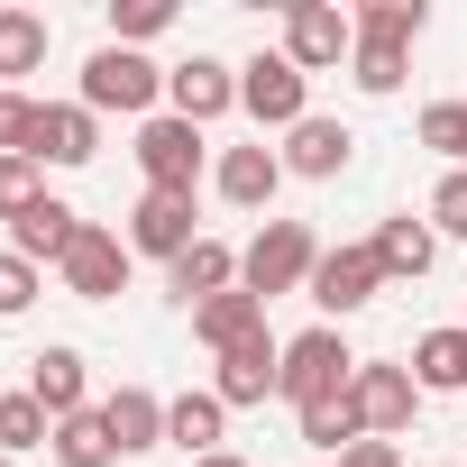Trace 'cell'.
Segmentation results:
<instances>
[{
  "instance_id": "6da1fadb",
  "label": "cell",
  "mask_w": 467,
  "mask_h": 467,
  "mask_svg": "<svg viewBox=\"0 0 467 467\" xmlns=\"http://www.w3.org/2000/svg\"><path fill=\"white\" fill-rule=\"evenodd\" d=\"M74 101H83L92 119H101V110H119V119H156V110H165V65L138 56V47H110V37H101V47L83 56V92H74Z\"/></svg>"
},
{
  "instance_id": "7a4b0ae2",
  "label": "cell",
  "mask_w": 467,
  "mask_h": 467,
  "mask_svg": "<svg viewBox=\"0 0 467 467\" xmlns=\"http://www.w3.org/2000/svg\"><path fill=\"white\" fill-rule=\"evenodd\" d=\"M312 266H321L312 220H266L257 239L239 248V285H248L257 303H275V294H303V285H312Z\"/></svg>"
},
{
  "instance_id": "3957f363",
  "label": "cell",
  "mask_w": 467,
  "mask_h": 467,
  "mask_svg": "<svg viewBox=\"0 0 467 467\" xmlns=\"http://www.w3.org/2000/svg\"><path fill=\"white\" fill-rule=\"evenodd\" d=\"M239 110H248L257 129H275V138H285V129H303V119H312V74H303L285 47H257V56L239 65Z\"/></svg>"
},
{
  "instance_id": "277c9868",
  "label": "cell",
  "mask_w": 467,
  "mask_h": 467,
  "mask_svg": "<svg viewBox=\"0 0 467 467\" xmlns=\"http://www.w3.org/2000/svg\"><path fill=\"white\" fill-rule=\"evenodd\" d=\"M348 376H358V348L330 330V321H312L303 339H285V403L294 412H312V403H330V394H348Z\"/></svg>"
},
{
  "instance_id": "5b68a950",
  "label": "cell",
  "mask_w": 467,
  "mask_h": 467,
  "mask_svg": "<svg viewBox=\"0 0 467 467\" xmlns=\"http://www.w3.org/2000/svg\"><path fill=\"white\" fill-rule=\"evenodd\" d=\"M138 174H147V192H202V165H211V147H202V129L192 119H174V110H156V119H138Z\"/></svg>"
},
{
  "instance_id": "8992f818",
  "label": "cell",
  "mask_w": 467,
  "mask_h": 467,
  "mask_svg": "<svg viewBox=\"0 0 467 467\" xmlns=\"http://www.w3.org/2000/svg\"><path fill=\"white\" fill-rule=\"evenodd\" d=\"M312 303H321V321L339 330V321H358L376 294H385V266H376V248L367 239H348V248H321V266H312V285H303Z\"/></svg>"
},
{
  "instance_id": "52a82bcc",
  "label": "cell",
  "mask_w": 467,
  "mask_h": 467,
  "mask_svg": "<svg viewBox=\"0 0 467 467\" xmlns=\"http://www.w3.org/2000/svg\"><path fill=\"white\" fill-rule=\"evenodd\" d=\"M129 239H119V229H101V220H83V239L65 248V266H56V285L74 294V303H119L129 294Z\"/></svg>"
},
{
  "instance_id": "ba28073f",
  "label": "cell",
  "mask_w": 467,
  "mask_h": 467,
  "mask_svg": "<svg viewBox=\"0 0 467 467\" xmlns=\"http://www.w3.org/2000/svg\"><path fill=\"white\" fill-rule=\"evenodd\" d=\"M285 56L303 74H330L358 56V19L339 10V0H285Z\"/></svg>"
},
{
  "instance_id": "9c48e42d",
  "label": "cell",
  "mask_w": 467,
  "mask_h": 467,
  "mask_svg": "<svg viewBox=\"0 0 467 467\" xmlns=\"http://www.w3.org/2000/svg\"><path fill=\"white\" fill-rule=\"evenodd\" d=\"M165 110L174 119H192V129H211V119H229L239 110V65L229 56H183V65H165Z\"/></svg>"
},
{
  "instance_id": "30bf717a",
  "label": "cell",
  "mask_w": 467,
  "mask_h": 467,
  "mask_svg": "<svg viewBox=\"0 0 467 467\" xmlns=\"http://www.w3.org/2000/svg\"><path fill=\"white\" fill-rule=\"evenodd\" d=\"M348 403H358L367 440H394V431H412V412H421V385H412V367H394V358H358V376H348Z\"/></svg>"
},
{
  "instance_id": "8fae6325",
  "label": "cell",
  "mask_w": 467,
  "mask_h": 467,
  "mask_svg": "<svg viewBox=\"0 0 467 467\" xmlns=\"http://www.w3.org/2000/svg\"><path fill=\"white\" fill-rule=\"evenodd\" d=\"M275 385H285V339H275V330H257V339H239V348H220V367H211V394H220L229 412H257Z\"/></svg>"
},
{
  "instance_id": "7c38bea8",
  "label": "cell",
  "mask_w": 467,
  "mask_h": 467,
  "mask_svg": "<svg viewBox=\"0 0 467 467\" xmlns=\"http://www.w3.org/2000/svg\"><path fill=\"white\" fill-rule=\"evenodd\" d=\"M285 174H303V183H339L348 165H358V129L348 119H330V110H312L303 129H285Z\"/></svg>"
},
{
  "instance_id": "4fadbf2b",
  "label": "cell",
  "mask_w": 467,
  "mask_h": 467,
  "mask_svg": "<svg viewBox=\"0 0 467 467\" xmlns=\"http://www.w3.org/2000/svg\"><path fill=\"white\" fill-rule=\"evenodd\" d=\"M202 211H192V192H138V211H129V229H119V239H129V257H183L192 239H202V229H192Z\"/></svg>"
},
{
  "instance_id": "5bb4252c",
  "label": "cell",
  "mask_w": 467,
  "mask_h": 467,
  "mask_svg": "<svg viewBox=\"0 0 467 467\" xmlns=\"http://www.w3.org/2000/svg\"><path fill=\"white\" fill-rule=\"evenodd\" d=\"M28 156L37 165H92L101 156V119L83 110V101H37V129H28Z\"/></svg>"
},
{
  "instance_id": "9a60e30c",
  "label": "cell",
  "mask_w": 467,
  "mask_h": 467,
  "mask_svg": "<svg viewBox=\"0 0 467 467\" xmlns=\"http://www.w3.org/2000/svg\"><path fill=\"white\" fill-rule=\"evenodd\" d=\"M28 394L56 412V421H74V412H92V358L74 348V339H47L37 358H28Z\"/></svg>"
},
{
  "instance_id": "2e32d148",
  "label": "cell",
  "mask_w": 467,
  "mask_h": 467,
  "mask_svg": "<svg viewBox=\"0 0 467 467\" xmlns=\"http://www.w3.org/2000/svg\"><path fill=\"white\" fill-rule=\"evenodd\" d=\"M211 183H220L229 211H275V192H285V156H275L266 138H257V147H220Z\"/></svg>"
},
{
  "instance_id": "e0dca14e",
  "label": "cell",
  "mask_w": 467,
  "mask_h": 467,
  "mask_svg": "<svg viewBox=\"0 0 467 467\" xmlns=\"http://www.w3.org/2000/svg\"><path fill=\"white\" fill-rule=\"evenodd\" d=\"M229 285H239V248H229V239H192V248L165 266V294H174L183 312H202V303L229 294Z\"/></svg>"
},
{
  "instance_id": "ac0fdd59",
  "label": "cell",
  "mask_w": 467,
  "mask_h": 467,
  "mask_svg": "<svg viewBox=\"0 0 467 467\" xmlns=\"http://www.w3.org/2000/svg\"><path fill=\"white\" fill-rule=\"evenodd\" d=\"M101 421H110L119 458L165 449V394H156V385H110V394H101Z\"/></svg>"
},
{
  "instance_id": "d6986e66",
  "label": "cell",
  "mask_w": 467,
  "mask_h": 467,
  "mask_svg": "<svg viewBox=\"0 0 467 467\" xmlns=\"http://www.w3.org/2000/svg\"><path fill=\"white\" fill-rule=\"evenodd\" d=\"M74 239H83V211H74V202H56V192H47V202H28V211L10 220V248H19L28 266H65V248H74Z\"/></svg>"
},
{
  "instance_id": "ffe728a7",
  "label": "cell",
  "mask_w": 467,
  "mask_h": 467,
  "mask_svg": "<svg viewBox=\"0 0 467 467\" xmlns=\"http://www.w3.org/2000/svg\"><path fill=\"white\" fill-rule=\"evenodd\" d=\"M376 266H385V285H421L431 275V257H440V229L431 220H412V211H394V220H376Z\"/></svg>"
},
{
  "instance_id": "44dd1931",
  "label": "cell",
  "mask_w": 467,
  "mask_h": 467,
  "mask_svg": "<svg viewBox=\"0 0 467 467\" xmlns=\"http://www.w3.org/2000/svg\"><path fill=\"white\" fill-rule=\"evenodd\" d=\"M220 431H229V403L202 385V394H165V449H183V458H211L220 449Z\"/></svg>"
},
{
  "instance_id": "7402d4cb",
  "label": "cell",
  "mask_w": 467,
  "mask_h": 467,
  "mask_svg": "<svg viewBox=\"0 0 467 467\" xmlns=\"http://www.w3.org/2000/svg\"><path fill=\"white\" fill-rule=\"evenodd\" d=\"M257 330H266V303H257L248 285H229V294H211V303L192 312V339H202L211 358H220V348H239V339H257Z\"/></svg>"
},
{
  "instance_id": "603a6c76",
  "label": "cell",
  "mask_w": 467,
  "mask_h": 467,
  "mask_svg": "<svg viewBox=\"0 0 467 467\" xmlns=\"http://www.w3.org/2000/svg\"><path fill=\"white\" fill-rule=\"evenodd\" d=\"M403 367H412L421 394H467V330H421Z\"/></svg>"
},
{
  "instance_id": "cb8c5ba5",
  "label": "cell",
  "mask_w": 467,
  "mask_h": 467,
  "mask_svg": "<svg viewBox=\"0 0 467 467\" xmlns=\"http://www.w3.org/2000/svg\"><path fill=\"white\" fill-rule=\"evenodd\" d=\"M47 458H56V467H119V440H110L101 403H92V412H74V421H56Z\"/></svg>"
},
{
  "instance_id": "d4e9b609",
  "label": "cell",
  "mask_w": 467,
  "mask_h": 467,
  "mask_svg": "<svg viewBox=\"0 0 467 467\" xmlns=\"http://www.w3.org/2000/svg\"><path fill=\"white\" fill-rule=\"evenodd\" d=\"M47 19L37 10H0V92H19V74H37L47 65Z\"/></svg>"
},
{
  "instance_id": "484cf974",
  "label": "cell",
  "mask_w": 467,
  "mask_h": 467,
  "mask_svg": "<svg viewBox=\"0 0 467 467\" xmlns=\"http://www.w3.org/2000/svg\"><path fill=\"white\" fill-rule=\"evenodd\" d=\"M294 431H303V449H330V458H348V449L367 440V421H358V403H348V394H330V403L294 412Z\"/></svg>"
},
{
  "instance_id": "4316f807",
  "label": "cell",
  "mask_w": 467,
  "mask_h": 467,
  "mask_svg": "<svg viewBox=\"0 0 467 467\" xmlns=\"http://www.w3.org/2000/svg\"><path fill=\"white\" fill-rule=\"evenodd\" d=\"M56 440V412L19 385V394H0V458H28V449H47Z\"/></svg>"
},
{
  "instance_id": "83f0119b",
  "label": "cell",
  "mask_w": 467,
  "mask_h": 467,
  "mask_svg": "<svg viewBox=\"0 0 467 467\" xmlns=\"http://www.w3.org/2000/svg\"><path fill=\"white\" fill-rule=\"evenodd\" d=\"M348 19H358V47H412L431 28L421 0H367V10H348Z\"/></svg>"
},
{
  "instance_id": "f1b7e54d",
  "label": "cell",
  "mask_w": 467,
  "mask_h": 467,
  "mask_svg": "<svg viewBox=\"0 0 467 467\" xmlns=\"http://www.w3.org/2000/svg\"><path fill=\"white\" fill-rule=\"evenodd\" d=\"M165 28H174V0H110V47H138L147 56Z\"/></svg>"
},
{
  "instance_id": "f546056e",
  "label": "cell",
  "mask_w": 467,
  "mask_h": 467,
  "mask_svg": "<svg viewBox=\"0 0 467 467\" xmlns=\"http://www.w3.org/2000/svg\"><path fill=\"white\" fill-rule=\"evenodd\" d=\"M421 147H431L449 174H467V101H431V110H421Z\"/></svg>"
},
{
  "instance_id": "4dcf8cb0",
  "label": "cell",
  "mask_w": 467,
  "mask_h": 467,
  "mask_svg": "<svg viewBox=\"0 0 467 467\" xmlns=\"http://www.w3.org/2000/svg\"><path fill=\"white\" fill-rule=\"evenodd\" d=\"M348 83H358L367 101H394V92H403V47H358V56H348Z\"/></svg>"
},
{
  "instance_id": "1f68e13d",
  "label": "cell",
  "mask_w": 467,
  "mask_h": 467,
  "mask_svg": "<svg viewBox=\"0 0 467 467\" xmlns=\"http://www.w3.org/2000/svg\"><path fill=\"white\" fill-rule=\"evenodd\" d=\"M37 294H47V266H28L19 248H0V321H19Z\"/></svg>"
},
{
  "instance_id": "d6a6232c",
  "label": "cell",
  "mask_w": 467,
  "mask_h": 467,
  "mask_svg": "<svg viewBox=\"0 0 467 467\" xmlns=\"http://www.w3.org/2000/svg\"><path fill=\"white\" fill-rule=\"evenodd\" d=\"M28 202H47V165L37 156H0V220H19Z\"/></svg>"
},
{
  "instance_id": "836d02e7",
  "label": "cell",
  "mask_w": 467,
  "mask_h": 467,
  "mask_svg": "<svg viewBox=\"0 0 467 467\" xmlns=\"http://www.w3.org/2000/svg\"><path fill=\"white\" fill-rule=\"evenodd\" d=\"M421 220L440 229V239H467V174H440L431 202H421Z\"/></svg>"
},
{
  "instance_id": "e575fe53",
  "label": "cell",
  "mask_w": 467,
  "mask_h": 467,
  "mask_svg": "<svg viewBox=\"0 0 467 467\" xmlns=\"http://www.w3.org/2000/svg\"><path fill=\"white\" fill-rule=\"evenodd\" d=\"M28 129H37V101L28 92H0V156H28Z\"/></svg>"
},
{
  "instance_id": "d590c367",
  "label": "cell",
  "mask_w": 467,
  "mask_h": 467,
  "mask_svg": "<svg viewBox=\"0 0 467 467\" xmlns=\"http://www.w3.org/2000/svg\"><path fill=\"white\" fill-rule=\"evenodd\" d=\"M339 467H403V449H394V440H358Z\"/></svg>"
},
{
  "instance_id": "8d00e7d4",
  "label": "cell",
  "mask_w": 467,
  "mask_h": 467,
  "mask_svg": "<svg viewBox=\"0 0 467 467\" xmlns=\"http://www.w3.org/2000/svg\"><path fill=\"white\" fill-rule=\"evenodd\" d=\"M192 467H248V458H239V449H211V458H192Z\"/></svg>"
},
{
  "instance_id": "74e56055",
  "label": "cell",
  "mask_w": 467,
  "mask_h": 467,
  "mask_svg": "<svg viewBox=\"0 0 467 467\" xmlns=\"http://www.w3.org/2000/svg\"><path fill=\"white\" fill-rule=\"evenodd\" d=\"M0 467H19V458H0Z\"/></svg>"
}]
</instances>
